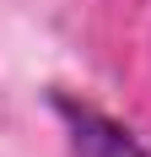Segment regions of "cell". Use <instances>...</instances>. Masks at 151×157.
<instances>
[{
    "label": "cell",
    "mask_w": 151,
    "mask_h": 157,
    "mask_svg": "<svg viewBox=\"0 0 151 157\" xmlns=\"http://www.w3.org/2000/svg\"><path fill=\"white\" fill-rule=\"evenodd\" d=\"M49 109L65 119L76 157H151V146L130 125H119L113 114H103L97 103H87L76 92H49Z\"/></svg>",
    "instance_id": "6da1fadb"
}]
</instances>
